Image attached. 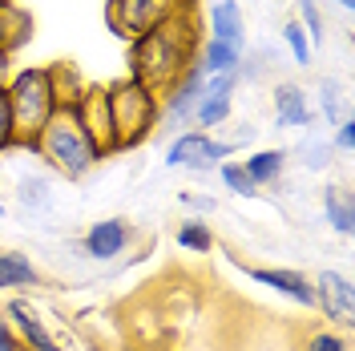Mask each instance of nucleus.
<instances>
[{
	"instance_id": "22",
	"label": "nucleus",
	"mask_w": 355,
	"mask_h": 351,
	"mask_svg": "<svg viewBox=\"0 0 355 351\" xmlns=\"http://www.w3.org/2000/svg\"><path fill=\"white\" fill-rule=\"evenodd\" d=\"M283 41H287L291 57H295V65H311V53H315V44L307 41V33H303V24L291 17L287 24H283Z\"/></svg>"
},
{
	"instance_id": "15",
	"label": "nucleus",
	"mask_w": 355,
	"mask_h": 351,
	"mask_svg": "<svg viewBox=\"0 0 355 351\" xmlns=\"http://www.w3.org/2000/svg\"><path fill=\"white\" fill-rule=\"evenodd\" d=\"M28 286H41V271L33 266V259L21 250H0V291H28Z\"/></svg>"
},
{
	"instance_id": "11",
	"label": "nucleus",
	"mask_w": 355,
	"mask_h": 351,
	"mask_svg": "<svg viewBox=\"0 0 355 351\" xmlns=\"http://www.w3.org/2000/svg\"><path fill=\"white\" fill-rule=\"evenodd\" d=\"M250 279L259 286H275L279 295L295 299L299 307H315V283L303 271H291V266H250Z\"/></svg>"
},
{
	"instance_id": "29",
	"label": "nucleus",
	"mask_w": 355,
	"mask_h": 351,
	"mask_svg": "<svg viewBox=\"0 0 355 351\" xmlns=\"http://www.w3.org/2000/svg\"><path fill=\"white\" fill-rule=\"evenodd\" d=\"M0 351H24V343L17 339V331H12V323L0 315Z\"/></svg>"
},
{
	"instance_id": "28",
	"label": "nucleus",
	"mask_w": 355,
	"mask_h": 351,
	"mask_svg": "<svg viewBox=\"0 0 355 351\" xmlns=\"http://www.w3.org/2000/svg\"><path fill=\"white\" fill-rule=\"evenodd\" d=\"M335 126H339V130H335V146L347 154V150L355 146V121L352 117H343V121H335Z\"/></svg>"
},
{
	"instance_id": "3",
	"label": "nucleus",
	"mask_w": 355,
	"mask_h": 351,
	"mask_svg": "<svg viewBox=\"0 0 355 351\" xmlns=\"http://www.w3.org/2000/svg\"><path fill=\"white\" fill-rule=\"evenodd\" d=\"M33 154L44 157L57 174L65 178H85L97 162H101V154H97V146L89 142L85 126H81V117H77V110H73V101H65L61 110L49 117V126L41 130V137H37V146H33Z\"/></svg>"
},
{
	"instance_id": "10",
	"label": "nucleus",
	"mask_w": 355,
	"mask_h": 351,
	"mask_svg": "<svg viewBox=\"0 0 355 351\" xmlns=\"http://www.w3.org/2000/svg\"><path fill=\"white\" fill-rule=\"evenodd\" d=\"M202 81H206V73L194 61L174 85L162 93V117L166 121H190V113H194V105H198V97H202Z\"/></svg>"
},
{
	"instance_id": "16",
	"label": "nucleus",
	"mask_w": 355,
	"mask_h": 351,
	"mask_svg": "<svg viewBox=\"0 0 355 351\" xmlns=\"http://www.w3.org/2000/svg\"><path fill=\"white\" fill-rule=\"evenodd\" d=\"M323 210H327V222H331L335 234L352 239L355 234V198H352V190L327 186V190H323Z\"/></svg>"
},
{
	"instance_id": "8",
	"label": "nucleus",
	"mask_w": 355,
	"mask_h": 351,
	"mask_svg": "<svg viewBox=\"0 0 355 351\" xmlns=\"http://www.w3.org/2000/svg\"><path fill=\"white\" fill-rule=\"evenodd\" d=\"M315 283V307L331 319L335 327H352L355 323V283L343 271H323Z\"/></svg>"
},
{
	"instance_id": "31",
	"label": "nucleus",
	"mask_w": 355,
	"mask_h": 351,
	"mask_svg": "<svg viewBox=\"0 0 355 351\" xmlns=\"http://www.w3.org/2000/svg\"><path fill=\"white\" fill-rule=\"evenodd\" d=\"M335 4H339V8H347V12L355 8V0H335Z\"/></svg>"
},
{
	"instance_id": "30",
	"label": "nucleus",
	"mask_w": 355,
	"mask_h": 351,
	"mask_svg": "<svg viewBox=\"0 0 355 351\" xmlns=\"http://www.w3.org/2000/svg\"><path fill=\"white\" fill-rule=\"evenodd\" d=\"M182 206H190V210H202V214H210L214 210V198H206V194H182Z\"/></svg>"
},
{
	"instance_id": "9",
	"label": "nucleus",
	"mask_w": 355,
	"mask_h": 351,
	"mask_svg": "<svg viewBox=\"0 0 355 351\" xmlns=\"http://www.w3.org/2000/svg\"><path fill=\"white\" fill-rule=\"evenodd\" d=\"M0 315L12 323V331H17V339L24 343V351H61V343H57V339L49 335V327H44V319L28 307L24 299H8Z\"/></svg>"
},
{
	"instance_id": "34",
	"label": "nucleus",
	"mask_w": 355,
	"mask_h": 351,
	"mask_svg": "<svg viewBox=\"0 0 355 351\" xmlns=\"http://www.w3.org/2000/svg\"><path fill=\"white\" fill-rule=\"evenodd\" d=\"M0 219H4V202H0Z\"/></svg>"
},
{
	"instance_id": "24",
	"label": "nucleus",
	"mask_w": 355,
	"mask_h": 351,
	"mask_svg": "<svg viewBox=\"0 0 355 351\" xmlns=\"http://www.w3.org/2000/svg\"><path fill=\"white\" fill-rule=\"evenodd\" d=\"M4 150H17V130H12V110H8V97L0 85V154Z\"/></svg>"
},
{
	"instance_id": "4",
	"label": "nucleus",
	"mask_w": 355,
	"mask_h": 351,
	"mask_svg": "<svg viewBox=\"0 0 355 351\" xmlns=\"http://www.w3.org/2000/svg\"><path fill=\"white\" fill-rule=\"evenodd\" d=\"M105 89H110V113H113V150L125 154V150L141 146L157 130L162 97L150 85L133 81V77H121V81H113Z\"/></svg>"
},
{
	"instance_id": "13",
	"label": "nucleus",
	"mask_w": 355,
	"mask_h": 351,
	"mask_svg": "<svg viewBox=\"0 0 355 351\" xmlns=\"http://www.w3.org/2000/svg\"><path fill=\"white\" fill-rule=\"evenodd\" d=\"M270 101H275V121H279L283 130H299V126H311L307 89H299V85H291V81H283V85L270 93Z\"/></svg>"
},
{
	"instance_id": "18",
	"label": "nucleus",
	"mask_w": 355,
	"mask_h": 351,
	"mask_svg": "<svg viewBox=\"0 0 355 351\" xmlns=\"http://www.w3.org/2000/svg\"><path fill=\"white\" fill-rule=\"evenodd\" d=\"M198 65L206 77H214V73H239L243 69V49H234V44H226V41H206L198 53Z\"/></svg>"
},
{
	"instance_id": "25",
	"label": "nucleus",
	"mask_w": 355,
	"mask_h": 351,
	"mask_svg": "<svg viewBox=\"0 0 355 351\" xmlns=\"http://www.w3.org/2000/svg\"><path fill=\"white\" fill-rule=\"evenodd\" d=\"M307 351H352V348H347V339H343L339 331H315Z\"/></svg>"
},
{
	"instance_id": "6",
	"label": "nucleus",
	"mask_w": 355,
	"mask_h": 351,
	"mask_svg": "<svg viewBox=\"0 0 355 351\" xmlns=\"http://www.w3.org/2000/svg\"><path fill=\"white\" fill-rule=\"evenodd\" d=\"M230 154H234V142H214L206 130H186V133H178L174 142H170L166 166L206 174V170H218Z\"/></svg>"
},
{
	"instance_id": "17",
	"label": "nucleus",
	"mask_w": 355,
	"mask_h": 351,
	"mask_svg": "<svg viewBox=\"0 0 355 351\" xmlns=\"http://www.w3.org/2000/svg\"><path fill=\"white\" fill-rule=\"evenodd\" d=\"M28 12L21 4H4L0 8V61H8L24 41H28Z\"/></svg>"
},
{
	"instance_id": "21",
	"label": "nucleus",
	"mask_w": 355,
	"mask_h": 351,
	"mask_svg": "<svg viewBox=\"0 0 355 351\" xmlns=\"http://www.w3.org/2000/svg\"><path fill=\"white\" fill-rule=\"evenodd\" d=\"M218 178L226 182V190H230V194H243V198H254V194H259L254 178L246 174V166H243V162H234V157H226V162L218 166Z\"/></svg>"
},
{
	"instance_id": "33",
	"label": "nucleus",
	"mask_w": 355,
	"mask_h": 351,
	"mask_svg": "<svg viewBox=\"0 0 355 351\" xmlns=\"http://www.w3.org/2000/svg\"><path fill=\"white\" fill-rule=\"evenodd\" d=\"M4 4H17V0H0V8H4Z\"/></svg>"
},
{
	"instance_id": "2",
	"label": "nucleus",
	"mask_w": 355,
	"mask_h": 351,
	"mask_svg": "<svg viewBox=\"0 0 355 351\" xmlns=\"http://www.w3.org/2000/svg\"><path fill=\"white\" fill-rule=\"evenodd\" d=\"M4 97H8V110H12V130H17V150L37 146L41 130L49 126V117L61 110V89L53 77V65H24L17 73L4 77Z\"/></svg>"
},
{
	"instance_id": "5",
	"label": "nucleus",
	"mask_w": 355,
	"mask_h": 351,
	"mask_svg": "<svg viewBox=\"0 0 355 351\" xmlns=\"http://www.w3.org/2000/svg\"><path fill=\"white\" fill-rule=\"evenodd\" d=\"M186 8H190V0H105V24L117 37L137 41L141 33L157 28L162 21H170Z\"/></svg>"
},
{
	"instance_id": "1",
	"label": "nucleus",
	"mask_w": 355,
	"mask_h": 351,
	"mask_svg": "<svg viewBox=\"0 0 355 351\" xmlns=\"http://www.w3.org/2000/svg\"><path fill=\"white\" fill-rule=\"evenodd\" d=\"M198 61V28H194V8L178 12L157 28L141 33L130 41V77L150 85L162 97L186 69Z\"/></svg>"
},
{
	"instance_id": "12",
	"label": "nucleus",
	"mask_w": 355,
	"mask_h": 351,
	"mask_svg": "<svg viewBox=\"0 0 355 351\" xmlns=\"http://www.w3.org/2000/svg\"><path fill=\"white\" fill-rule=\"evenodd\" d=\"M133 230L125 219H101L89 226L85 234V255L89 259H97V263H105V259H117L125 246H130Z\"/></svg>"
},
{
	"instance_id": "23",
	"label": "nucleus",
	"mask_w": 355,
	"mask_h": 351,
	"mask_svg": "<svg viewBox=\"0 0 355 351\" xmlns=\"http://www.w3.org/2000/svg\"><path fill=\"white\" fill-rule=\"evenodd\" d=\"M295 4H299V17H295V21L303 24V33H307L311 44H319L323 37H327V24H323L319 4H315V0H295Z\"/></svg>"
},
{
	"instance_id": "27",
	"label": "nucleus",
	"mask_w": 355,
	"mask_h": 351,
	"mask_svg": "<svg viewBox=\"0 0 355 351\" xmlns=\"http://www.w3.org/2000/svg\"><path fill=\"white\" fill-rule=\"evenodd\" d=\"M21 198H24V206H44V202H49V186H44V182H24Z\"/></svg>"
},
{
	"instance_id": "26",
	"label": "nucleus",
	"mask_w": 355,
	"mask_h": 351,
	"mask_svg": "<svg viewBox=\"0 0 355 351\" xmlns=\"http://www.w3.org/2000/svg\"><path fill=\"white\" fill-rule=\"evenodd\" d=\"M319 105H323V113H327V121H335V113H339V89H335V81H323V89H319Z\"/></svg>"
},
{
	"instance_id": "19",
	"label": "nucleus",
	"mask_w": 355,
	"mask_h": 351,
	"mask_svg": "<svg viewBox=\"0 0 355 351\" xmlns=\"http://www.w3.org/2000/svg\"><path fill=\"white\" fill-rule=\"evenodd\" d=\"M243 166H246V174L254 178V186L263 190V186H270V182H279L283 166H287V154H283V150H254Z\"/></svg>"
},
{
	"instance_id": "32",
	"label": "nucleus",
	"mask_w": 355,
	"mask_h": 351,
	"mask_svg": "<svg viewBox=\"0 0 355 351\" xmlns=\"http://www.w3.org/2000/svg\"><path fill=\"white\" fill-rule=\"evenodd\" d=\"M4 77H8V61H0V85H4Z\"/></svg>"
},
{
	"instance_id": "7",
	"label": "nucleus",
	"mask_w": 355,
	"mask_h": 351,
	"mask_svg": "<svg viewBox=\"0 0 355 351\" xmlns=\"http://www.w3.org/2000/svg\"><path fill=\"white\" fill-rule=\"evenodd\" d=\"M73 110L81 117V126H85L89 142L97 146V154L110 157L117 154L113 150V113H110V89L105 85H85L77 97H73Z\"/></svg>"
},
{
	"instance_id": "14",
	"label": "nucleus",
	"mask_w": 355,
	"mask_h": 351,
	"mask_svg": "<svg viewBox=\"0 0 355 351\" xmlns=\"http://www.w3.org/2000/svg\"><path fill=\"white\" fill-rule=\"evenodd\" d=\"M210 41H226L234 49L246 44V17H243L239 0H218L210 8Z\"/></svg>"
},
{
	"instance_id": "20",
	"label": "nucleus",
	"mask_w": 355,
	"mask_h": 351,
	"mask_svg": "<svg viewBox=\"0 0 355 351\" xmlns=\"http://www.w3.org/2000/svg\"><path fill=\"white\" fill-rule=\"evenodd\" d=\"M174 239H178V246H182V250H190V255H210V250H214V234H210V226H206L202 219L182 222Z\"/></svg>"
}]
</instances>
